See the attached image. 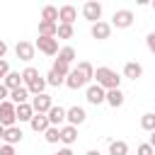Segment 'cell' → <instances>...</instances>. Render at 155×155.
I'll return each mask as SVG.
<instances>
[{
    "label": "cell",
    "instance_id": "obj_33",
    "mask_svg": "<svg viewBox=\"0 0 155 155\" xmlns=\"http://www.w3.org/2000/svg\"><path fill=\"white\" fill-rule=\"evenodd\" d=\"M136 155H155V150H153V145H150V143H140V145H138V150H136Z\"/></svg>",
    "mask_w": 155,
    "mask_h": 155
},
{
    "label": "cell",
    "instance_id": "obj_2",
    "mask_svg": "<svg viewBox=\"0 0 155 155\" xmlns=\"http://www.w3.org/2000/svg\"><path fill=\"white\" fill-rule=\"evenodd\" d=\"M94 78H97V85L102 90H119V85H121V78L111 68H107V65H99L94 70Z\"/></svg>",
    "mask_w": 155,
    "mask_h": 155
},
{
    "label": "cell",
    "instance_id": "obj_9",
    "mask_svg": "<svg viewBox=\"0 0 155 155\" xmlns=\"http://www.w3.org/2000/svg\"><path fill=\"white\" fill-rule=\"evenodd\" d=\"M87 119V114H85V109L82 107H70V109H65V121L70 124V126H80L82 121Z\"/></svg>",
    "mask_w": 155,
    "mask_h": 155
},
{
    "label": "cell",
    "instance_id": "obj_15",
    "mask_svg": "<svg viewBox=\"0 0 155 155\" xmlns=\"http://www.w3.org/2000/svg\"><path fill=\"white\" fill-rule=\"evenodd\" d=\"M29 126H31V131L44 133L51 124H48V116H46V114H34V116H31V121H29Z\"/></svg>",
    "mask_w": 155,
    "mask_h": 155
},
{
    "label": "cell",
    "instance_id": "obj_28",
    "mask_svg": "<svg viewBox=\"0 0 155 155\" xmlns=\"http://www.w3.org/2000/svg\"><path fill=\"white\" fill-rule=\"evenodd\" d=\"M36 78H41V75H39V70H36L34 65H29V68H24V70H22V80H24L27 85H31Z\"/></svg>",
    "mask_w": 155,
    "mask_h": 155
},
{
    "label": "cell",
    "instance_id": "obj_18",
    "mask_svg": "<svg viewBox=\"0 0 155 155\" xmlns=\"http://www.w3.org/2000/svg\"><path fill=\"white\" fill-rule=\"evenodd\" d=\"M2 85H5L10 92L17 90V87H22V73H12V70H10V73L5 75V80H2Z\"/></svg>",
    "mask_w": 155,
    "mask_h": 155
},
{
    "label": "cell",
    "instance_id": "obj_39",
    "mask_svg": "<svg viewBox=\"0 0 155 155\" xmlns=\"http://www.w3.org/2000/svg\"><path fill=\"white\" fill-rule=\"evenodd\" d=\"M53 155H73V150H70V148H63V150H58V153H53Z\"/></svg>",
    "mask_w": 155,
    "mask_h": 155
},
{
    "label": "cell",
    "instance_id": "obj_14",
    "mask_svg": "<svg viewBox=\"0 0 155 155\" xmlns=\"http://www.w3.org/2000/svg\"><path fill=\"white\" fill-rule=\"evenodd\" d=\"M22 128L19 126H10V128H5V133H2V140L7 143V145H17L19 140H22Z\"/></svg>",
    "mask_w": 155,
    "mask_h": 155
},
{
    "label": "cell",
    "instance_id": "obj_27",
    "mask_svg": "<svg viewBox=\"0 0 155 155\" xmlns=\"http://www.w3.org/2000/svg\"><path fill=\"white\" fill-rule=\"evenodd\" d=\"M44 138H46V143H58L61 140V128L58 126H48L44 131Z\"/></svg>",
    "mask_w": 155,
    "mask_h": 155
},
{
    "label": "cell",
    "instance_id": "obj_38",
    "mask_svg": "<svg viewBox=\"0 0 155 155\" xmlns=\"http://www.w3.org/2000/svg\"><path fill=\"white\" fill-rule=\"evenodd\" d=\"M5 53H7V44H5L2 39H0V61L5 58Z\"/></svg>",
    "mask_w": 155,
    "mask_h": 155
},
{
    "label": "cell",
    "instance_id": "obj_12",
    "mask_svg": "<svg viewBox=\"0 0 155 155\" xmlns=\"http://www.w3.org/2000/svg\"><path fill=\"white\" fill-rule=\"evenodd\" d=\"M46 116H48V124H51V126H58V128H61V126L65 124V109H63V107H51Z\"/></svg>",
    "mask_w": 155,
    "mask_h": 155
},
{
    "label": "cell",
    "instance_id": "obj_26",
    "mask_svg": "<svg viewBox=\"0 0 155 155\" xmlns=\"http://www.w3.org/2000/svg\"><path fill=\"white\" fill-rule=\"evenodd\" d=\"M27 90H29V94H34V97H36V94H44V90H46V80H44V78H36L31 85H27Z\"/></svg>",
    "mask_w": 155,
    "mask_h": 155
},
{
    "label": "cell",
    "instance_id": "obj_22",
    "mask_svg": "<svg viewBox=\"0 0 155 155\" xmlns=\"http://www.w3.org/2000/svg\"><path fill=\"white\" fill-rule=\"evenodd\" d=\"M75 56H78V53H75L73 46H63V48H58V61H63L65 65H70V63L75 61Z\"/></svg>",
    "mask_w": 155,
    "mask_h": 155
},
{
    "label": "cell",
    "instance_id": "obj_29",
    "mask_svg": "<svg viewBox=\"0 0 155 155\" xmlns=\"http://www.w3.org/2000/svg\"><path fill=\"white\" fill-rule=\"evenodd\" d=\"M63 82H65V75H61V73H56V70H48V75H46V85L58 87V85H63Z\"/></svg>",
    "mask_w": 155,
    "mask_h": 155
},
{
    "label": "cell",
    "instance_id": "obj_43",
    "mask_svg": "<svg viewBox=\"0 0 155 155\" xmlns=\"http://www.w3.org/2000/svg\"><path fill=\"white\" fill-rule=\"evenodd\" d=\"M153 10H155V2H153Z\"/></svg>",
    "mask_w": 155,
    "mask_h": 155
},
{
    "label": "cell",
    "instance_id": "obj_42",
    "mask_svg": "<svg viewBox=\"0 0 155 155\" xmlns=\"http://www.w3.org/2000/svg\"><path fill=\"white\" fill-rule=\"evenodd\" d=\"M2 133H5V126H0V140H2Z\"/></svg>",
    "mask_w": 155,
    "mask_h": 155
},
{
    "label": "cell",
    "instance_id": "obj_37",
    "mask_svg": "<svg viewBox=\"0 0 155 155\" xmlns=\"http://www.w3.org/2000/svg\"><path fill=\"white\" fill-rule=\"evenodd\" d=\"M7 97H10V90H7V87H5L2 82H0V102H5Z\"/></svg>",
    "mask_w": 155,
    "mask_h": 155
},
{
    "label": "cell",
    "instance_id": "obj_8",
    "mask_svg": "<svg viewBox=\"0 0 155 155\" xmlns=\"http://www.w3.org/2000/svg\"><path fill=\"white\" fill-rule=\"evenodd\" d=\"M90 34H92V39H97V41H104V39H109V34H111V24L99 19V22H94V24H92Z\"/></svg>",
    "mask_w": 155,
    "mask_h": 155
},
{
    "label": "cell",
    "instance_id": "obj_24",
    "mask_svg": "<svg viewBox=\"0 0 155 155\" xmlns=\"http://www.w3.org/2000/svg\"><path fill=\"white\" fill-rule=\"evenodd\" d=\"M56 29H58V24L56 22H39V36H56Z\"/></svg>",
    "mask_w": 155,
    "mask_h": 155
},
{
    "label": "cell",
    "instance_id": "obj_23",
    "mask_svg": "<svg viewBox=\"0 0 155 155\" xmlns=\"http://www.w3.org/2000/svg\"><path fill=\"white\" fill-rule=\"evenodd\" d=\"M109 155H128V143L126 140H111L109 143Z\"/></svg>",
    "mask_w": 155,
    "mask_h": 155
},
{
    "label": "cell",
    "instance_id": "obj_19",
    "mask_svg": "<svg viewBox=\"0 0 155 155\" xmlns=\"http://www.w3.org/2000/svg\"><path fill=\"white\" fill-rule=\"evenodd\" d=\"M27 99H29V90L27 87H17V90H12L10 92V102L17 107V104H27Z\"/></svg>",
    "mask_w": 155,
    "mask_h": 155
},
{
    "label": "cell",
    "instance_id": "obj_25",
    "mask_svg": "<svg viewBox=\"0 0 155 155\" xmlns=\"http://www.w3.org/2000/svg\"><path fill=\"white\" fill-rule=\"evenodd\" d=\"M41 19H44V22H56V24H58V7L46 5V7L41 10Z\"/></svg>",
    "mask_w": 155,
    "mask_h": 155
},
{
    "label": "cell",
    "instance_id": "obj_32",
    "mask_svg": "<svg viewBox=\"0 0 155 155\" xmlns=\"http://www.w3.org/2000/svg\"><path fill=\"white\" fill-rule=\"evenodd\" d=\"M51 70H56V73H61V75H68V73H70V65H65L63 61H58V58H56V63H53V68H51Z\"/></svg>",
    "mask_w": 155,
    "mask_h": 155
},
{
    "label": "cell",
    "instance_id": "obj_1",
    "mask_svg": "<svg viewBox=\"0 0 155 155\" xmlns=\"http://www.w3.org/2000/svg\"><path fill=\"white\" fill-rule=\"evenodd\" d=\"M92 78H94V68H92V63H90V61H80V63L65 75V85H68L70 90H80V87H85Z\"/></svg>",
    "mask_w": 155,
    "mask_h": 155
},
{
    "label": "cell",
    "instance_id": "obj_30",
    "mask_svg": "<svg viewBox=\"0 0 155 155\" xmlns=\"http://www.w3.org/2000/svg\"><path fill=\"white\" fill-rule=\"evenodd\" d=\"M140 128L143 131H155V114H143L140 116Z\"/></svg>",
    "mask_w": 155,
    "mask_h": 155
},
{
    "label": "cell",
    "instance_id": "obj_21",
    "mask_svg": "<svg viewBox=\"0 0 155 155\" xmlns=\"http://www.w3.org/2000/svg\"><path fill=\"white\" fill-rule=\"evenodd\" d=\"M15 114H17V121H31L34 109H31V104L27 102V104H17V107H15Z\"/></svg>",
    "mask_w": 155,
    "mask_h": 155
},
{
    "label": "cell",
    "instance_id": "obj_31",
    "mask_svg": "<svg viewBox=\"0 0 155 155\" xmlns=\"http://www.w3.org/2000/svg\"><path fill=\"white\" fill-rule=\"evenodd\" d=\"M56 36H58V39H70V36H73V27H70V24H58Z\"/></svg>",
    "mask_w": 155,
    "mask_h": 155
},
{
    "label": "cell",
    "instance_id": "obj_6",
    "mask_svg": "<svg viewBox=\"0 0 155 155\" xmlns=\"http://www.w3.org/2000/svg\"><path fill=\"white\" fill-rule=\"evenodd\" d=\"M82 17H85L87 22H92V24L99 22V17H102V5H99V2H92V0L85 2V5H82Z\"/></svg>",
    "mask_w": 155,
    "mask_h": 155
},
{
    "label": "cell",
    "instance_id": "obj_34",
    "mask_svg": "<svg viewBox=\"0 0 155 155\" xmlns=\"http://www.w3.org/2000/svg\"><path fill=\"white\" fill-rule=\"evenodd\" d=\"M7 73H10V63L2 58V61H0V80H5V75H7Z\"/></svg>",
    "mask_w": 155,
    "mask_h": 155
},
{
    "label": "cell",
    "instance_id": "obj_10",
    "mask_svg": "<svg viewBox=\"0 0 155 155\" xmlns=\"http://www.w3.org/2000/svg\"><path fill=\"white\" fill-rule=\"evenodd\" d=\"M34 44L31 41H17V46H15V53H17V58L19 61H31L34 58Z\"/></svg>",
    "mask_w": 155,
    "mask_h": 155
},
{
    "label": "cell",
    "instance_id": "obj_41",
    "mask_svg": "<svg viewBox=\"0 0 155 155\" xmlns=\"http://www.w3.org/2000/svg\"><path fill=\"white\" fill-rule=\"evenodd\" d=\"M87 155H102V153H99V150H90Z\"/></svg>",
    "mask_w": 155,
    "mask_h": 155
},
{
    "label": "cell",
    "instance_id": "obj_3",
    "mask_svg": "<svg viewBox=\"0 0 155 155\" xmlns=\"http://www.w3.org/2000/svg\"><path fill=\"white\" fill-rule=\"evenodd\" d=\"M17 124V114H15V104L10 102V99H5V102H0V126H5V128H10V126H15Z\"/></svg>",
    "mask_w": 155,
    "mask_h": 155
},
{
    "label": "cell",
    "instance_id": "obj_4",
    "mask_svg": "<svg viewBox=\"0 0 155 155\" xmlns=\"http://www.w3.org/2000/svg\"><path fill=\"white\" fill-rule=\"evenodd\" d=\"M34 48H39L46 56H58V39L56 36H39L36 44H34Z\"/></svg>",
    "mask_w": 155,
    "mask_h": 155
},
{
    "label": "cell",
    "instance_id": "obj_11",
    "mask_svg": "<svg viewBox=\"0 0 155 155\" xmlns=\"http://www.w3.org/2000/svg\"><path fill=\"white\" fill-rule=\"evenodd\" d=\"M58 24H70L73 27V22L78 19V10L73 7V5H63V7H58Z\"/></svg>",
    "mask_w": 155,
    "mask_h": 155
},
{
    "label": "cell",
    "instance_id": "obj_16",
    "mask_svg": "<svg viewBox=\"0 0 155 155\" xmlns=\"http://www.w3.org/2000/svg\"><path fill=\"white\" fill-rule=\"evenodd\" d=\"M140 75H143V65H140V63L131 61V63L124 65V78H128V80H138Z\"/></svg>",
    "mask_w": 155,
    "mask_h": 155
},
{
    "label": "cell",
    "instance_id": "obj_40",
    "mask_svg": "<svg viewBox=\"0 0 155 155\" xmlns=\"http://www.w3.org/2000/svg\"><path fill=\"white\" fill-rule=\"evenodd\" d=\"M150 145H153V150H155V131H150V140H148Z\"/></svg>",
    "mask_w": 155,
    "mask_h": 155
},
{
    "label": "cell",
    "instance_id": "obj_35",
    "mask_svg": "<svg viewBox=\"0 0 155 155\" xmlns=\"http://www.w3.org/2000/svg\"><path fill=\"white\" fill-rule=\"evenodd\" d=\"M145 44H148V51H150V53H155V31H153V34H148Z\"/></svg>",
    "mask_w": 155,
    "mask_h": 155
},
{
    "label": "cell",
    "instance_id": "obj_5",
    "mask_svg": "<svg viewBox=\"0 0 155 155\" xmlns=\"http://www.w3.org/2000/svg\"><path fill=\"white\" fill-rule=\"evenodd\" d=\"M133 24V12L131 10H116L114 17H111V27L116 29H128Z\"/></svg>",
    "mask_w": 155,
    "mask_h": 155
},
{
    "label": "cell",
    "instance_id": "obj_36",
    "mask_svg": "<svg viewBox=\"0 0 155 155\" xmlns=\"http://www.w3.org/2000/svg\"><path fill=\"white\" fill-rule=\"evenodd\" d=\"M0 155H17V153H15V145H7V143L0 145Z\"/></svg>",
    "mask_w": 155,
    "mask_h": 155
},
{
    "label": "cell",
    "instance_id": "obj_17",
    "mask_svg": "<svg viewBox=\"0 0 155 155\" xmlns=\"http://www.w3.org/2000/svg\"><path fill=\"white\" fill-rule=\"evenodd\" d=\"M78 140V128L75 126H61V143H65V145H73Z\"/></svg>",
    "mask_w": 155,
    "mask_h": 155
},
{
    "label": "cell",
    "instance_id": "obj_13",
    "mask_svg": "<svg viewBox=\"0 0 155 155\" xmlns=\"http://www.w3.org/2000/svg\"><path fill=\"white\" fill-rule=\"evenodd\" d=\"M104 97H107V92H104L99 85H90V87H87V102H90V104L97 107V104L104 102Z\"/></svg>",
    "mask_w": 155,
    "mask_h": 155
},
{
    "label": "cell",
    "instance_id": "obj_7",
    "mask_svg": "<svg viewBox=\"0 0 155 155\" xmlns=\"http://www.w3.org/2000/svg\"><path fill=\"white\" fill-rule=\"evenodd\" d=\"M53 107V102H51V97L44 92V94H36L34 99H31V109H34V114H48V109Z\"/></svg>",
    "mask_w": 155,
    "mask_h": 155
},
{
    "label": "cell",
    "instance_id": "obj_20",
    "mask_svg": "<svg viewBox=\"0 0 155 155\" xmlns=\"http://www.w3.org/2000/svg\"><path fill=\"white\" fill-rule=\"evenodd\" d=\"M104 102L109 104V107H121L124 104V92L121 90H107V97H104Z\"/></svg>",
    "mask_w": 155,
    "mask_h": 155
}]
</instances>
